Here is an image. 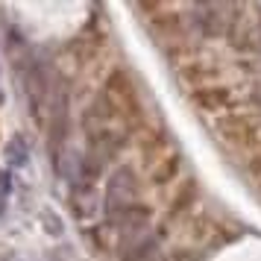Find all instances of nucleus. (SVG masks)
Listing matches in <instances>:
<instances>
[{
  "instance_id": "f257e3e1",
  "label": "nucleus",
  "mask_w": 261,
  "mask_h": 261,
  "mask_svg": "<svg viewBox=\"0 0 261 261\" xmlns=\"http://www.w3.org/2000/svg\"><path fill=\"white\" fill-rule=\"evenodd\" d=\"M138 200V176L129 165H120L106 185V197H103V208H106V220L112 223L115 217H120L123 212H129Z\"/></svg>"
},
{
  "instance_id": "f03ea898",
  "label": "nucleus",
  "mask_w": 261,
  "mask_h": 261,
  "mask_svg": "<svg viewBox=\"0 0 261 261\" xmlns=\"http://www.w3.org/2000/svg\"><path fill=\"white\" fill-rule=\"evenodd\" d=\"M50 123H47V150L53 162L62 159L65 141H68V129H71V103H68V91L59 85L56 91H50Z\"/></svg>"
},
{
  "instance_id": "7ed1b4c3",
  "label": "nucleus",
  "mask_w": 261,
  "mask_h": 261,
  "mask_svg": "<svg viewBox=\"0 0 261 261\" xmlns=\"http://www.w3.org/2000/svg\"><path fill=\"white\" fill-rule=\"evenodd\" d=\"M21 76H24V94H27V100H30V109H33L36 118H41V109H44V103L50 100L47 76H44V71H41V65H38L36 59L27 62Z\"/></svg>"
},
{
  "instance_id": "20e7f679",
  "label": "nucleus",
  "mask_w": 261,
  "mask_h": 261,
  "mask_svg": "<svg viewBox=\"0 0 261 261\" xmlns=\"http://www.w3.org/2000/svg\"><path fill=\"white\" fill-rule=\"evenodd\" d=\"M147 220H150V208L135 202L129 212H123L120 217H115V220H112V226H118V229H126V232H135V229H141Z\"/></svg>"
},
{
  "instance_id": "39448f33",
  "label": "nucleus",
  "mask_w": 261,
  "mask_h": 261,
  "mask_svg": "<svg viewBox=\"0 0 261 261\" xmlns=\"http://www.w3.org/2000/svg\"><path fill=\"white\" fill-rule=\"evenodd\" d=\"M197 24L205 30V36H220V33H223L220 6H197Z\"/></svg>"
},
{
  "instance_id": "423d86ee",
  "label": "nucleus",
  "mask_w": 261,
  "mask_h": 261,
  "mask_svg": "<svg viewBox=\"0 0 261 261\" xmlns=\"http://www.w3.org/2000/svg\"><path fill=\"white\" fill-rule=\"evenodd\" d=\"M155 255H159V235H147L132 249H126V255H120V261H153Z\"/></svg>"
},
{
  "instance_id": "0eeeda50",
  "label": "nucleus",
  "mask_w": 261,
  "mask_h": 261,
  "mask_svg": "<svg viewBox=\"0 0 261 261\" xmlns=\"http://www.w3.org/2000/svg\"><path fill=\"white\" fill-rule=\"evenodd\" d=\"M3 155H6V162H9V165L24 167L27 162H30V147H27V141L21 138V135H15V138H9V141H6Z\"/></svg>"
},
{
  "instance_id": "6e6552de",
  "label": "nucleus",
  "mask_w": 261,
  "mask_h": 261,
  "mask_svg": "<svg viewBox=\"0 0 261 261\" xmlns=\"http://www.w3.org/2000/svg\"><path fill=\"white\" fill-rule=\"evenodd\" d=\"M9 191H12V173L0 170V197H9Z\"/></svg>"
},
{
  "instance_id": "1a4fd4ad",
  "label": "nucleus",
  "mask_w": 261,
  "mask_h": 261,
  "mask_svg": "<svg viewBox=\"0 0 261 261\" xmlns=\"http://www.w3.org/2000/svg\"><path fill=\"white\" fill-rule=\"evenodd\" d=\"M6 212V197H0V214Z\"/></svg>"
},
{
  "instance_id": "9d476101",
  "label": "nucleus",
  "mask_w": 261,
  "mask_h": 261,
  "mask_svg": "<svg viewBox=\"0 0 261 261\" xmlns=\"http://www.w3.org/2000/svg\"><path fill=\"white\" fill-rule=\"evenodd\" d=\"M255 97H258V100H261V88H258V94H255Z\"/></svg>"
}]
</instances>
